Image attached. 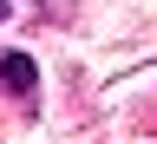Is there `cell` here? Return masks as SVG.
<instances>
[{
  "mask_svg": "<svg viewBox=\"0 0 157 144\" xmlns=\"http://www.w3.org/2000/svg\"><path fill=\"white\" fill-rule=\"evenodd\" d=\"M0 85H7V92H33L39 85V66L26 53H7V59H0Z\"/></svg>",
  "mask_w": 157,
  "mask_h": 144,
  "instance_id": "1",
  "label": "cell"
},
{
  "mask_svg": "<svg viewBox=\"0 0 157 144\" xmlns=\"http://www.w3.org/2000/svg\"><path fill=\"white\" fill-rule=\"evenodd\" d=\"M0 20H7V0H0Z\"/></svg>",
  "mask_w": 157,
  "mask_h": 144,
  "instance_id": "2",
  "label": "cell"
}]
</instances>
